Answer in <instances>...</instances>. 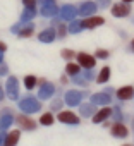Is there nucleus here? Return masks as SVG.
Here are the masks:
<instances>
[{"mask_svg":"<svg viewBox=\"0 0 134 146\" xmlns=\"http://www.w3.org/2000/svg\"><path fill=\"white\" fill-rule=\"evenodd\" d=\"M17 124H19L21 127H24V129H33V127H34V122L29 120L28 117H17Z\"/></svg>","mask_w":134,"mask_h":146,"instance_id":"obj_1","label":"nucleus"},{"mask_svg":"<svg viewBox=\"0 0 134 146\" xmlns=\"http://www.w3.org/2000/svg\"><path fill=\"white\" fill-rule=\"evenodd\" d=\"M78 58H79V64H81V65H84V67H93V64H95V60H93L91 57L84 55V53H81Z\"/></svg>","mask_w":134,"mask_h":146,"instance_id":"obj_2","label":"nucleus"},{"mask_svg":"<svg viewBox=\"0 0 134 146\" xmlns=\"http://www.w3.org/2000/svg\"><path fill=\"white\" fill-rule=\"evenodd\" d=\"M60 120H62V122H72V124H76V122H78V117H76L74 113L64 112V113H60Z\"/></svg>","mask_w":134,"mask_h":146,"instance_id":"obj_3","label":"nucleus"},{"mask_svg":"<svg viewBox=\"0 0 134 146\" xmlns=\"http://www.w3.org/2000/svg\"><path fill=\"white\" fill-rule=\"evenodd\" d=\"M113 134L115 136H119V137H124V136H127V129L124 127V125H120V124H117V125H113Z\"/></svg>","mask_w":134,"mask_h":146,"instance_id":"obj_4","label":"nucleus"},{"mask_svg":"<svg viewBox=\"0 0 134 146\" xmlns=\"http://www.w3.org/2000/svg\"><path fill=\"white\" fill-rule=\"evenodd\" d=\"M127 12H129V7H127V5H125V7H124V5H115V7H113V14H115V16H125Z\"/></svg>","mask_w":134,"mask_h":146,"instance_id":"obj_5","label":"nucleus"},{"mask_svg":"<svg viewBox=\"0 0 134 146\" xmlns=\"http://www.w3.org/2000/svg\"><path fill=\"white\" fill-rule=\"evenodd\" d=\"M132 96V88L131 86H127V88H122L120 91H119V98H131Z\"/></svg>","mask_w":134,"mask_h":146,"instance_id":"obj_6","label":"nucleus"},{"mask_svg":"<svg viewBox=\"0 0 134 146\" xmlns=\"http://www.w3.org/2000/svg\"><path fill=\"white\" fill-rule=\"evenodd\" d=\"M103 23V19L101 17H95V19H90V21H86L84 23V26L86 28H93V26H96V24H101Z\"/></svg>","mask_w":134,"mask_h":146,"instance_id":"obj_7","label":"nucleus"},{"mask_svg":"<svg viewBox=\"0 0 134 146\" xmlns=\"http://www.w3.org/2000/svg\"><path fill=\"white\" fill-rule=\"evenodd\" d=\"M108 113H110V108H105V110H101L100 113H96V117H95L93 120H95V122H100V120H103Z\"/></svg>","mask_w":134,"mask_h":146,"instance_id":"obj_8","label":"nucleus"},{"mask_svg":"<svg viewBox=\"0 0 134 146\" xmlns=\"http://www.w3.org/2000/svg\"><path fill=\"white\" fill-rule=\"evenodd\" d=\"M17 137H19V132H12L11 134V137H9V141H7V144L5 146H14V143L17 141Z\"/></svg>","mask_w":134,"mask_h":146,"instance_id":"obj_9","label":"nucleus"},{"mask_svg":"<svg viewBox=\"0 0 134 146\" xmlns=\"http://www.w3.org/2000/svg\"><path fill=\"white\" fill-rule=\"evenodd\" d=\"M107 78H108V67H105V69L101 70V74H100L98 81H100V83H103V81H107Z\"/></svg>","mask_w":134,"mask_h":146,"instance_id":"obj_10","label":"nucleus"},{"mask_svg":"<svg viewBox=\"0 0 134 146\" xmlns=\"http://www.w3.org/2000/svg\"><path fill=\"white\" fill-rule=\"evenodd\" d=\"M41 124H46V125H50V124H52V115H50V113H45V115L41 117Z\"/></svg>","mask_w":134,"mask_h":146,"instance_id":"obj_11","label":"nucleus"},{"mask_svg":"<svg viewBox=\"0 0 134 146\" xmlns=\"http://www.w3.org/2000/svg\"><path fill=\"white\" fill-rule=\"evenodd\" d=\"M67 72H78V67H76V65H71V64H69V65H67Z\"/></svg>","mask_w":134,"mask_h":146,"instance_id":"obj_12","label":"nucleus"},{"mask_svg":"<svg viewBox=\"0 0 134 146\" xmlns=\"http://www.w3.org/2000/svg\"><path fill=\"white\" fill-rule=\"evenodd\" d=\"M33 84H34V79H33V78H28V79H26V86H28V88H31Z\"/></svg>","mask_w":134,"mask_h":146,"instance_id":"obj_13","label":"nucleus"},{"mask_svg":"<svg viewBox=\"0 0 134 146\" xmlns=\"http://www.w3.org/2000/svg\"><path fill=\"white\" fill-rule=\"evenodd\" d=\"M64 57H65V58L71 57V58H72V52H64Z\"/></svg>","mask_w":134,"mask_h":146,"instance_id":"obj_14","label":"nucleus"},{"mask_svg":"<svg viewBox=\"0 0 134 146\" xmlns=\"http://www.w3.org/2000/svg\"><path fill=\"white\" fill-rule=\"evenodd\" d=\"M24 4H26V5H33V4H34V0H24Z\"/></svg>","mask_w":134,"mask_h":146,"instance_id":"obj_15","label":"nucleus"},{"mask_svg":"<svg viewBox=\"0 0 134 146\" xmlns=\"http://www.w3.org/2000/svg\"><path fill=\"white\" fill-rule=\"evenodd\" d=\"M4 50H5V45H4V43H0V52H4Z\"/></svg>","mask_w":134,"mask_h":146,"instance_id":"obj_16","label":"nucleus"},{"mask_svg":"<svg viewBox=\"0 0 134 146\" xmlns=\"http://www.w3.org/2000/svg\"><path fill=\"white\" fill-rule=\"evenodd\" d=\"M124 2H131V0H124Z\"/></svg>","mask_w":134,"mask_h":146,"instance_id":"obj_17","label":"nucleus"},{"mask_svg":"<svg viewBox=\"0 0 134 146\" xmlns=\"http://www.w3.org/2000/svg\"><path fill=\"white\" fill-rule=\"evenodd\" d=\"M132 48H134V41H132Z\"/></svg>","mask_w":134,"mask_h":146,"instance_id":"obj_18","label":"nucleus"}]
</instances>
